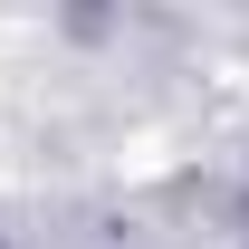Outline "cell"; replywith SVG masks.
<instances>
[]
</instances>
